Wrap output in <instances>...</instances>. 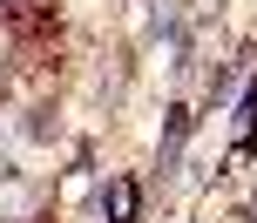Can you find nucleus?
<instances>
[{"instance_id":"nucleus-1","label":"nucleus","mask_w":257,"mask_h":223,"mask_svg":"<svg viewBox=\"0 0 257 223\" xmlns=\"http://www.w3.org/2000/svg\"><path fill=\"white\" fill-rule=\"evenodd\" d=\"M257 142V81L244 88V108H237V149H250Z\"/></svg>"},{"instance_id":"nucleus-2","label":"nucleus","mask_w":257,"mask_h":223,"mask_svg":"<svg viewBox=\"0 0 257 223\" xmlns=\"http://www.w3.org/2000/svg\"><path fill=\"white\" fill-rule=\"evenodd\" d=\"M128 203H136V189H128V183H108V223H128Z\"/></svg>"}]
</instances>
